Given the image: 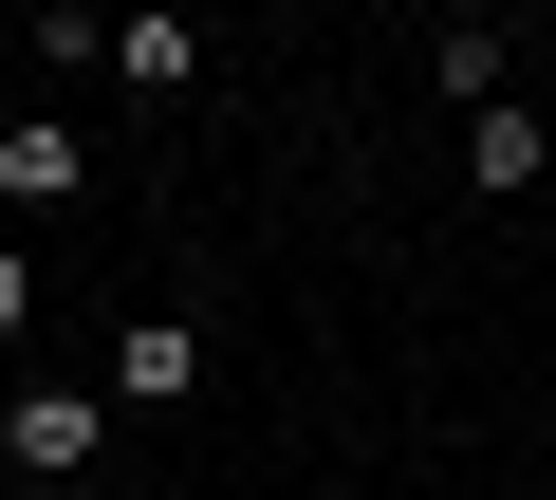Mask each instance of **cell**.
Here are the masks:
<instances>
[{"instance_id":"4","label":"cell","mask_w":556,"mask_h":500,"mask_svg":"<svg viewBox=\"0 0 556 500\" xmlns=\"http://www.w3.org/2000/svg\"><path fill=\"white\" fill-rule=\"evenodd\" d=\"M427 93H445V112L482 130V112L519 93V38H501V20H427Z\"/></svg>"},{"instance_id":"6","label":"cell","mask_w":556,"mask_h":500,"mask_svg":"<svg viewBox=\"0 0 556 500\" xmlns=\"http://www.w3.org/2000/svg\"><path fill=\"white\" fill-rule=\"evenodd\" d=\"M538 167H556V112H519V93H501V112L464 130V185H482V204H519Z\"/></svg>"},{"instance_id":"1","label":"cell","mask_w":556,"mask_h":500,"mask_svg":"<svg viewBox=\"0 0 556 500\" xmlns=\"http://www.w3.org/2000/svg\"><path fill=\"white\" fill-rule=\"evenodd\" d=\"M93 445H112V389H75V371H38L20 408H0V463L20 482H93Z\"/></svg>"},{"instance_id":"2","label":"cell","mask_w":556,"mask_h":500,"mask_svg":"<svg viewBox=\"0 0 556 500\" xmlns=\"http://www.w3.org/2000/svg\"><path fill=\"white\" fill-rule=\"evenodd\" d=\"M0 204H20V222L38 204H93V130L75 112H0Z\"/></svg>"},{"instance_id":"5","label":"cell","mask_w":556,"mask_h":500,"mask_svg":"<svg viewBox=\"0 0 556 500\" xmlns=\"http://www.w3.org/2000/svg\"><path fill=\"white\" fill-rule=\"evenodd\" d=\"M186 389H204V334L186 316H130L112 334V408H186Z\"/></svg>"},{"instance_id":"7","label":"cell","mask_w":556,"mask_h":500,"mask_svg":"<svg viewBox=\"0 0 556 500\" xmlns=\"http://www.w3.org/2000/svg\"><path fill=\"white\" fill-rule=\"evenodd\" d=\"M20 334H38V260L0 241V352H20Z\"/></svg>"},{"instance_id":"3","label":"cell","mask_w":556,"mask_h":500,"mask_svg":"<svg viewBox=\"0 0 556 500\" xmlns=\"http://www.w3.org/2000/svg\"><path fill=\"white\" fill-rule=\"evenodd\" d=\"M112 93H204V20L186 0H130L112 20Z\"/></svg>"},{"instance_id":"8","label":"cell","mask_w":556,"mask_h":500,"mask_svg":"<svg viewBox=\"0 0 556 500\" xmlns=\"http://www.w3.org/2000/svg\"><path fill=\"white\" fill-rule=\"evenodd\" d=\"M538 75H556V38H538Z\"/></svg>"}]
</instances>
